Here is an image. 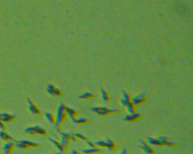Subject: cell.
<instances>
[{"label": "cell", "instance_id": "6da1fadb", "mask_svg": "<svg viewBox=\"0 0 193 154\" xmlns=\"http://www.w3.org/2000/svg\"><path fill=\"white\" fill-rule=\"evenodd\" d=\"M65 104L64 103H60L59 104L57 110V115L55 117V128L56 133L60 135L62 133L60 130V126L63 124V122L66 119V113H65Z\"/></svg>", "mask_w": 193, "mask_h": 154}, {"label": "cell", "instance_id": "7a4b0ae2", "mask_svg": "<svg viewBox=\"0 0 193 154\" xmlns=\"http://www.w3.org/2000/svg\"><path fill=\"white\" fill-rule=\"evenodd\" d=\"M91 110L94 112V113H98L101 116H106L109 113H117L120 110L118 108H107V107H94L91 108Z\"/></svg>", "mask_w": 193, "mask_h": 154}, {"label": "cell", "instance_id": "3957f363", "mask_svg": "<svg viewBox=\"0 0 193 154\" xmlns=\"http://www.w3.org/2000/svg\"><path fill=\"white\" fill-rule=\"evenodd\" d=\"M24 132L30 135H47V131L39 126H34L31 127H28L24 130Z\"/></svg>", "mask_w": 193, "mask_h": 154}, {"label": "cell", "instance_id": "277c9868", "mask_svg": "<svg viewBox=\"0 0 193 154\" xmlns=\"http://www.w3.org/2000/svg\"><path fill=\"white\" fill-rule=\"evenodd\" d=\"M148 93L147 92H143L141 94H139L137 95L134 96L133 98H131V102L133 103L135 106L139 105V104H142L148 101Z\"/></svg>", "mask_w": 193, "mask_h": 154}, {"label": "cell", "instance_id": "5b68a950", "mask_svg": "<svg viewBox=\"0 0 193 154\" xmlns=\"http://www.w3.org/2000/svg\"><path fill=\"white\" fill-rule=\"evenodd\" d=\"M46 92L48 94L53 96H57V97H60V96H62L64 94V92H63L62 90H60V88H58L53 84H48L47 88H46Z\"/></svg>", "mask_w": 193, "mask_h": 154}, {"label": "cell", "instance_id": "8992f818", "mask_svg": "<svg viewBox=\"0 0 193 154\" xmlns=\"http://www.w3.org/2000/svg\"><path fill=\"white\" fill-rule=\"evenodd\" d=\"M27 103L29 105V109H30V112L33 114L35 115H40L42 113V110L39 109V107L36 105V103L33 101L30 98H27Z\"/></svg>", "mask_w": 193, "mask_h": 154}, {"label": "cell", "instance_id": "52a82bcc", "mask_svg": "<svg viewBox=\"0 0 193 154\" xmlns=\"http://www.w3.org/2000/svg\"><path fill=\"white\" fill-rule=\"evenodd\" d=\"M60 136H61V138H60V142L63 147H64V149L68 148L70 145V138H69V136H70V134L69 133H64L62 132L60 134Z\"/></svg>", "mask_w": 193, "mask_h": 154}, {"label": "cell", "instance_id": "ba28073f", "mask_svg": "<svg viewBox=\"0 0 193 154\" xmlns=\"http://www.w3.org/2000/svg\"><path fill=\"white\" fill-rule=\"evenodd\" d=\"M16 115L14 114H10V113H1L0 114V121L4 122H13V121L16 120Z\"/></svg>", "mask_w": 193, "mask_h": 154}, {"label": "cell", "instance_id": "9c48e42d", "mask_svg": "<svg viewBox=\"0 0 193 154\" xmlns=\"http://www.w3.org/2000/svg\"><path fill=\"white\" fill-rule=\"evenodd\" d=\"M157 139L159 140L161 143H162V144L165 145V146L174 147V146H176V143H175V142H174V141H171V140L168 137H167V136H165V135L159 136L158 137H157Z\"/></svg>", "mask_w": 193, "mask_h": 154}, {"label": "cell", "instance_id": "30bf717a", "mask_svg": "<svg viewBox=\"0 0 193 154\" xmlns=\"http://www.w3.org/2000/svg\"><path fill=\"white\" fill-rule=\"evenodd\" d=\"M140 147L143 149V151H144L145 153L146 154H156V151H154L152 147H150L148 144H146L143 141L140 140Z\"/></svg>", "mask_w": 193, "mask_h": 154}, {"label": "cell", "instance_id": "8fae6325", "mask_svg": "<svg viewBox=\"0 0 193 154\" xmlns=\"http://www.w3.org/2000/svg\"><path fill=\"white\" fill-rule=\"evenodd\" d=\"M142 115L140 113H129V114L126 115L124 118L125 121H128V122H132V121L137 120L139 119H140Z\"/></svg>", "mask_w": 193, "mask_h": 154}, {"label": "cell", "instance_id": "7c38bea8", "mask_svg": "<svg viewBox=\"0 0 193 154\" xmlns=\"http://www.w3.org/2000/svg\"><path fill=\"white\" fill-rule=\"evenodd\" d=\"M65 113H66L68 117L71 119L72 121H74L75 119V117H76L77 114H78V112H77L75 110L73 109V108H70V107H65Z\"/></svg>", "mask_w": 193, "mask_h": 154}, {"label": "cell", "instance_id": "4fadbf2b", "mask_svg": "<svg viewBox=\"0 0 193 154\" xmlns=\"http://www.w3.org/2000/svg\"><path fill=\"white\" fill-rule=\"evenodd\" d=\"M15 147V144L12 141H7V143L3 146V154H11V151Z\"/></svg>", "mask_w": 193, "mask_h": 154}, {"label": "cell", "instance_id": "5bb4252c", "mask_svg": "<svg viewBox=\"0 0 193 154\" xmlns=\"http://www.w3.org/2000/svg\"><path fill=\"white\" fill-rule=\"evenodd\" d=\"M102 150L98 147H89L88 149H82V152L84 154H96L98 153H100Z\"/></svg>", "mask_w": 193, "mask_h": 154}, {"label": "cell", "instance_id": "9a60e30c", "mask_svg": "<svg viewBox=\"0 0 193 154\" xmlns=\"http://www.w3.org/2000/svg\"><path fill=\"white\" fill-rule=\"evenodd\" d=\"M105 143H106L105 147H107L109 151H114L115 149H116V143H115L113 140L109 138V137H107V141H105Z\"/></svg>", "mask_w": 193, "mask_h": 154}, {"label": "cell", "instance_id": "2e32d148", "mask_svg": "<svg viewBox=\"0 0 193 154\" xmlns=\"http://www.w3.org/2000/svg\"><path fill=\"white\" fill-rule=\"evenodd\" d=\"M100 95H101V98L103 101L106 103L110 101V96H109V93L107 92V91L104 88H100Z\"/></svg>", "mask_w": 193, "mask_h": 154}, {"label": "cell", "instance_id": "e0dca14e", "mask_svg": "<svg viewBox=\"0 0 193 154\" xmlns=\"http://www.w3.org/2000/svg\"><path fill=\"white\" fill-rule=\"evenodd\" d=\"M48 140L50 141H51V143L55 145V147H57V148L58 149L59 151L61 153H64V151H65V149H64V147H63L62 145H61V144L56 139H54V138H52V137H48Z\"/></svg>", "mask_w": 193, "mask_h": 154}, {"label": "cell", "instance_id": "ac0fdd59", "mask_svg": "<svg viewBox=\"0 0 193 154\" xmlns=\"http://www.w3.org/2000/svg\"><path fill=\"white\" fill-rule=\"evenodd\" d=\"M147 141H148L149 144L150 145H154V146H158V147H161V146H164L162 144L161 141L159 140H158L157 138H153V137H148L147 138Z\"/></svg>", "mask_w": 193, "mask_h": 154}, {"label": "cell", "instance_id": "d6986e66", "mask_svg": "<svg viewBox=\"0 0 193 154\" xmlns=\"http://www.w3.org/2000/svg\"><path fill=\"white\" fill-rule=\"evenodd\" d=\"M95 97L94 94L91 93V92H83L82 94H81L79 96V98L80 99H91V98H94Z\"/></svg>", "mask_w": 193, "mask_h": 154}, {"label": "cell", "instance_id": "ffe728a7", "mask_svg": "<svg viewBox=\"0 0 193 154\" xmlns=\"http://www.w3.org/2000/svg\"><path fill=\"white\" fill-rule=\"evenodd\" d=\"M21 141L22 143L24 144L27 147H40V144L35 143V142H33V141H27V140H21Z\"/></svg>", "mask_w": 193, "mask_h": 154}, {"label": "cell", "instance_id": "44dd1931", "mask_svg": "<svg viewBox=\"0 0 193 154\" xmlns=\"http://www.w3.org/2000/svg\"><path fill=\"white\" fill-rule=\"evenodd\" d=\"M45 117L47 119V121L48 122H50L51 124L55 125V117L52 113H45Z\"/></svg>", "mask_w": 193, "mask_h": 154}, {"label": "cell", "instance_id": "7402d4cb", "mask_svg": "<svg viewBox=\"0 0 193 154\" xmlns=\"http://www.w3.org/2000/svg\"><path fill=\"white\" fill-rule=\"evenodd\" d=\"M0 137L6 141H12V137L9 135L6 132V131H1L0 132Z\"/></svg>", "mask_w": 193, "mask_h": 154}, {"label": "cell", "instance_id": "603a6c76", "mask_svg": "<svg viewBox=\"0 0 193 154\" xmlns=\"http://www.w3.org/2000/svg\"><path fill=\"white\" fill-rule=\"evenodd\" d=\"M73 122L76 123V124H88V122H89V119L88 118H85V117H79V118L75 119Z\"/></svg>", "mask_w": 193, "mask_h": 154}, {"label": "cell", "instance_id": "cb8c5ba5", "mask_svg": "<svg viewBox=\"0 0 193 154\" xmlns=\"http://www.w3.org/2000/svg\"><path fill=\"white\" fill-rule=\"evenodd\" d=\"M126 107H127V110H128V111L129 112V113H133L136 112V107H135L134 104L133 103H131V101L128 102V105L126 106Z\"/></svg>", "mask_w": 193, "mask_h": 154}, {"label": "cell", "instance_id": "d4e9b609", "mask_svg": "<svg viewBox=\"0 0 193 154\" xmlns=\"http://www.w3.org/2000/svg\"><path fill=\"white\" fill-rule=\"evenodd\" d=\"M122 97H123V99L125 100L126 101H128V102L131 101V95H130L129 93H128L127 91L123 90L122 92Z\"/></svg>", "mask_w": 193, "mask_h": 154}, {"label": "cell", "instance_id": "484cf974", "mask_svg": "<svg viewBox=\"0 0 193 154\" xmlns=\"http://www.w3.org/2000/svg\"><path fill=\"white\" fill-rule=\"evenodd\" d=\"M96 146H98L100 147H105L106 146V143L105 141H103V140H100V141H97L94 142Z\"/></svg>", "mask_w": 193, "mask_h": 154}, {"label": "cell", "instance_id": "4316f807", "mask_svg": "<svg viewBox=\"0 0 193 154\" xmlns=\"http://www.w3.org/2000/svg\"><path fill=\"white\" fill-rule=\"evenodd\" d=\"M74 135H75V136L77 137V138H79V139H80V140H82V141H86V140L88 139V138H87V137H85L84 135H82V134L75 133V134H74Z\"/></svg>", "mask_w": 193, "mask_h": 154}, {"label": "cell", "instance_id": "83f0119b", "mask_svg": "<svg viewBox=\"0 0 193 154\" xmlns=\"http://www.w3.org/2000/svg\"><path fill=\"white\" fill-rule=\"evenodd\" d=\"M86 144L88 145L89 147H97V146L95 145V144H94V141H91V140H88V139L86 140Z\"/></svg>", "mask_w": 193, "mask_h": 154}, {"label": "cell", "instance_id": "f1b7e54d", "mask_svg": "<svg viewBox=\"0 0 193 154\" xmlns=\"http://www.w3.org/2000/svg\"><path fill=\"white\" fill-rule=\"evenodd\" d=\"M0 128L2 129V131H6V122L0 121Z\"/></svg>", "mask_w": 193, "mask_h": 154}, {"label": "cell", "instance_id": "f546056e", "mask_svg": "<svg viewBox=\"0 0 193 154\" xmlns=\"http://www.w3.org/2000/svg\"><path fill=\"white\" fill-rule=\"evenodd\" d=\"M69 138H70V141H73V142H76L77 141V138L75 136L74 134H70V136H69Z\"/></svg>", "mask_w": 193, "mask_h": 154}, {"label": "cell", "instance_id": "4dcf8cb0", "mask_svg": "<svg viewBox=\"0 0 193 154\" xmlns=\"http://www.w3.org/2000/svg\"><path fill=\"white\" fill-rule=\"evenodd\" d=\"M120 103H121V104H122V105L123 106V107H126V106L128 105V102L126 101L125 100H124V99H123V98H122V99L120 100Z\"/></svg>", "mask_w": 193, "mask_h": 154}, {"label": "cell", "instance_id": "1f68e13d", "mask_svg": "<svg viewBox=\"0 0 193 154\" xmlns=\"http://www.w3.org/2000/svg\"><path fill=\"white\" fill-rule=\"evenodd\" d=\"M120 154H130L129 151H128V149L127 148H123L122 149V152H121Z\"/></svg>", "mask_w": 193, "mask_h": 154}, {"label": "cell", "instance_id": "d6a6232c", "mask_svg": "<svg viewBox=\"0 0 193 154\" xmlns=\"http://www.w3.org/2000/svg\"><path fill=\"white\" fill-rule=\"evenodd\" d=\"M71 154H80L79 151H77L76 150H73L71 152Z\"/></svg>", "mask_w": 193, "mask_h": 154}, {"label": "cell", "instance_id": "836d02e7", "mask_svg": "<svg viewBox=\"0 0 193 154\" xmlns=\"http://www.w3.org/2000/svg\"><path fill=\"white\" fill-rule=\"evenodd\" d=\"M56 154H64V153H61V152H59V153H56Z\"/></svg>", "mask_w": 193, "mask_h": 154}, {"label": "cell", "instance_id": "e575fe53", "mask_svg": "<svg viewBox=\"0 0 193 154\" xmlns=\"http://www.w3.org/2000/svg\"><path fill=\"white\" fill-rule=\"evenodd\" d=\"M96 154H101L100 153H96Z\"/></svg>", "mask_w": 193, "mask_h": 154}, {"label": "cell", "instance_id": "d590c367", "mask_svg": "<svg viewBox=\"0 0 193 154\" xmlns=\"http://www.w3.org/2000/svg\"><path fill=\"white\" fill-rule=\"evenodd\" d=\"M55 154H56V153H55Z\"/></svg>", "mask_w": 193, "mask_h": 154}]
</instances>
